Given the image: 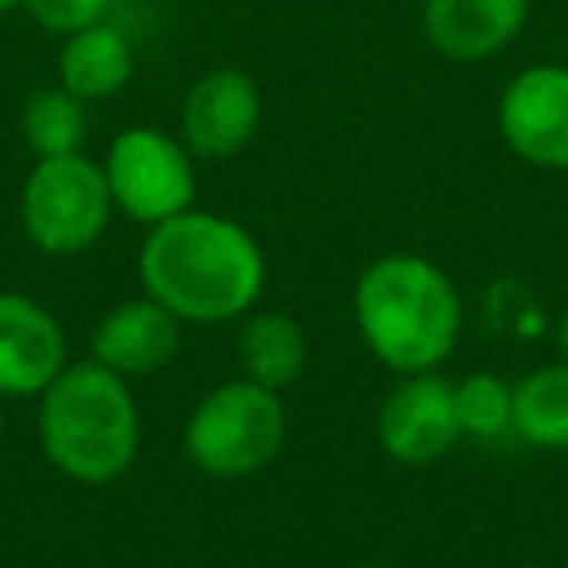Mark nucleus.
I'll use <instances>...</instances> for the list:
<instances>
[{"label": "nucleus", "mask_w": 568, "mask_h": 568, "mask_svg": "<svg viewBox=\"0 0 568 568\" xmlns=\"http://www.w3.org/2000/svg\"><path fill=\"white\" fill-rule=\"evenodd\" d=\"M20 4H24V0H0V17H4V12H12V9H20Z\"/></svg>", "instance_id": "aec40b11"}, {"label": "nucleus", "mask_w": 568, "mask_h": 568, "mask_svg": "<svg viewBox=\"0 0 568 568\" xmlns=\"http://www.w3.org/2000/svg\"><path fill=\"white\" fill-rule=\"evenodd\" d=\"M110 183L87 152L36 160L20 187V226L24 237L48 257H74L102 242L113 219Z\"/></svg>", "instance_id": "39448f33"}, {"label": "nucleus", "mask_w": 568, "mask_h": 568, "mask_svg": "<svg viewBox=\"0 0 568 568\" xmlns=\"http://www.w3.org/2000/svg\"><path fill=\"white\" fill-rule=\"evenodd\" d=\"M133 43L121 28H113L110 20L90 24L82 32L67 36L59 48L55 71L59 87L71 90L82 102H105V98L121 94L133 79Z\"/></svg>", "instance_id": "ddd939ff"}, {"label": "nucleus", "mask_w": 568, "mask_h": 568, "mask_svg": "<svg viewBox=\"0 0 568 568\" xmlns=\"http://www.w3.org/2000/svg\"><path fill=\"white\" fill-rule=\"evenodd\" d=\"M534 0H420V32L448 63H487L529 24Z\"/></svg>", "instance_id": "f8f14e48"}, {"label": "nucleus", "mask_w": 568, "mask_h": 568, "mask_svg": "<svg viewBox=\"0 0 568 568\" xmlns=\"http://www.w3.org/2000/svg\"><path fill=\"white\" fill-rule=\"evenodd\" d=\"M288 413L284 394L234 378L199 397L183 425V452L211 479H250L265 471L284 448Z\"/></svg>", "instance_id": "20e7f679"}, {"label": "nucleus", "mask_w": 568, "mask_h": 568, "mask_svg": "<svg viewBox=\"0 0 568 568\" xmlns=\"http://www.w3.org/2000/svg\"><path fill=\"white\" fill-rule=\"evenodd\" d=\"M374 433H378L382 452L405 467H425L444 459L464 440L456 382H448L440 371L402 374V382L382 397Z\"/></svg>", "instance_id": "0eeeda50"}, {"label": "nucleus", "mask_w": 568, "mask_h": 568, "mask_svg": "<svg viewBox=\"0 0 568 568\" xmlns=\"http://www.w3.org/2000/svg\"><path fill=\"white\" fill-rule=\"evenodd\" d=\"M261 90L242 67H211L180 105V141L199 160H230L257 136Z\"/></svg>", "instance_id": "1a4fd4ad"}, {"label": "nucleus", "mask_w": 568, "mask_h": 568, "mask_svg": "<svg viewBox=\"0 0 568 568\" xmlns=\"http://www.w3.org/2000/svg\"><path fill=\"white\" fill-rule=\"evenodd\" d=\"M0 444H4V402H0Z\"/></svg>", "instance_id": "412c9836"}, {"label": "nucleus", "mask_w": 568, "mask_h": 568, "mask_svg": "<svg viewBox=\"0 0 568 568\" xmlns=\"http://www.w3.org/2000/svg\"><path fill=\"white\" fill-rule=\"evenodd\" d=\"M510 433L534 448L568 452V358L545 363L514 382Z\"/></svg>", "instance_id": "2eb2a0df"}, {"label": "nucleus", "mask_w": 568, "mask_h": 568, "mask_svg": "<svg viewBox=\"0 0 568 568\" xmlns=\"http://www.w3.org/2000/svg\"><path fill=\"white\" fill-rule=\"evenodd\" d=\"M102 172L110 183L113 211L149 230L195 206V156L180 141V133H164L156 125L121 129L105 149Z\"/></svg>", "instance_id": "423d86ee"}, {"label": "nucleus", "mask_w": 568, "mask_h": 568, "mask_svg": "<svg viewBox=\"0 0 568 568\" xmlns=\"http://www.w3.org/2000/svg\"><path fill=\"white\" fill-rule=\"evenodd\" d=\"M506 149L541 172H568V67H521L498 94Z\"/></svg>", "instance_id": "6e6552de"}, {"label": "nucleus", "mask_w": 568, "mask_h": 568, "mask_svg": "<svg viewBox=\"0 0 568 568\" xmlns=\"http://www.w3.org/2000/svg\"><path fill=\"white\" fill-rule=\"evenodd\" d=\"M242 378L284 394L308 366V335L288 312H250L237 332Z\"/></svg>", "instance_id": "4468645a"}, {"label": "nucleus", "mask_w": 568, "mask_h": 568, "mask_svg": "<svg viewBox=\"0 0 568 568\" xmlns=\"http://www.w3.org/2000/svg\"><path fill=\"white\" fill-rule=\"evenodd\" d=\"M136 273L144 293L183 324H226L253 312L268 265L253 230L191 206L144 234Z\"/></svg>", "instance_id": "f257e3e1"}, {"label": "nucleus", "mask_w": 568, "mask_h": 568, "mask_svg": "<svg viewBox=\"0 0 568 568\" xmlns=\"http://www.w3.org/2000/svg\"><path fill=\"white\" fill-rule=\"evenodd\" d=\"M40 444L48 464L82 487H105L136 464L141 405L121 374L94 358L67 363L40 397Z\"/></svg>", "instance_id": "7ed1b4c3"}, {"label": "nucleus", "mask_w": 568, "mask_h": 568, "mask_svg": "<svg viewBox=\"0 0 568 568\" xmlns=\"http://www.w3.org/2000/svg\"><path fill=\"white\" fill-rule=\"evenodd\" d=\"M355 324L366 351L394 374L440 371L464 332L459 288L425 253H382L355 281Z\"/></svg>", "instance_id": "f03ea898"}, {"label": "nucleus", "mask_w": 568, "mask_h": 568, "mask_svg": "<svg viewBox=\"0 0 568 568\" xmlns=\"http://www.w3.org/2000/svg\"><path fill=\"white\" fill-rule=\"evenodd\" d=\"M456 409L464 436L495 440L514 428V386L490 371H475L456 382Z\"/></svg>", "instance_id": "f3484780"}, {"label": "nucleus", "mask_w": 568, "mask_h": 568, "mask_svg": "<svg viewBox=\"0 0 568 568\" xmlns=\"http://www.w3.org/2000/svg\"><path fill=\"white\" fill-rule=\"evenodd\" d=\"M67 363V332L55 312L28 293H0V402L40 397Z\"/></svg>", "instance_id": "9d476101"}, {"label": "nucleus", "mask_w": 568, "mask_h": 568, "mask_svg": "<svg viewBox=\"0 0 568 568\" xmlns=\"http://www.w3.org/2000/svg\"><path fill=\"white\" fill-rule=\"evenodd\" d=\"M183 343V320L172 316L149 293L121 301L105 312L90 332V358L105 371L121 374L125 382L149 378V374L172 366Z\"/></svg>", "instance_id": "9b49d317"}, {"label": "nucleus", "mask_w": 568, "mask_h": 568, "mask_svg": "<svg viewBox=\"0 0 568 568\" xmlns=\"http://www.w3.org/2000/svg\"><path fill=\"white\" fill-rule=\"evenodd\" d=\"M113 0H24L20 9L51 36H74L90 24H102L110 17Z\"/></svg>", "instance_id": "a211bd4d"}, {"label": "nucleus", "mask_w": 568, "mask_h": 568, "mask_svg": "<svg viewBox=\"0 0 568 568\" xmlns=\"http://www.w3.org/2000/svg\"><path fill=\"white\" fill-rule=\"evenodd\" d=\"M557 343H560V355L568 358V308L560 312V320H557Z\"/></svg>", "instance_id": "6ab92c4d"}, {"label": "nucleus", "mask_w": 568, "mask_h": 568, "mask_svg": "<svg viewBox=\"0 0 568 568\" xmlns=\"http://www.w3.org/2000/svg\"><path fill=\"white\" fill-rule=\"evenodd\" d=\"M87 133H90L87 102L63 87L36 90L24 102V113H20V136H24L28 152L36 160L82 152Z\"/></svg>", "instance_id": "dca6fc26"}]
</instances>
